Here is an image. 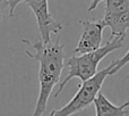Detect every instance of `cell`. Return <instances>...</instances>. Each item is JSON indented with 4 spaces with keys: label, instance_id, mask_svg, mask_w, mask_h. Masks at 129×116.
Wrapping results in <instances>:
<instances>
[{
    "label": "cell",
    "instance_id": "cell-12",
    "mask_svg": "<svg viewBox=\"0 0 129 116\" xmlns=\"http://www.w3.org/2000/svg\"><path fill=\"white\" fill-rule=\"evenodd\" d=\"M128 78H129V74H128Z\"/></svg>",
    "mask_w": 129,
    "mask_h": 116
},
{
    "label": "cell",
    "instance_id": "cell-11",
    "mask_svg": "<svg viewBox=\"0 0 129 116\" xmlns=\"http://www.w3.org/2000/svg\"><path fill=\"white\" fill-rule=\"evenodd\" d=\"M102 1H105V0H91V5H89V7H88V11H93L94 9H96L98 6Z\"/></svg>",
    "mask_w": 129,
    "mask_h": 116
},
{
    "label": "cell",
    "instance_id": "cell-7",
    "mask_svg": "<svg viewBox=\"0 0 129 116\" xmlns=\"http://www.w3.org/2000/svg\"><path fill=\"white\" fill-rule=\"evenodd\" d=\"M94 105H95V114L98 116H105V115H111V116H125L128 115L126 112V108L129 107V101L121 104V105H114L112 104L102 92H99L98 97L94 100Z\"/></svg>",
    "mask_w": 129,
    "mask_h": 116
},
{
    "label": "cell",
    "instance_id": "cell-5",
    "mask_svg": "<svg viewBox=\"0 0 129 116\" xmlns=\"http://www.w3.org/2000/svg\"><path fill=\"white\" fill-rule=\"evenodd\" d=\"M36 18L41 38L45 42L51 41V34H58L63 29L62 24L52 17L48 0H25Z\"/></svg>",
    "mask_w": 129,
    "mask_h": 116
},
{
    "label": "cell",
    "instance_id": "cell-2",
    "mask_svg": "<svg viewBox=\"0 0 129 116\" xmlns=\"http://www.w3.org/2000/svg\"><path fill=\"white\" fill-rule=\"evenodd\" d=\"M123 40H125V36H111L108 40V42L104 46H101L99 49L85 52V54H74V56H71L66 62L68 72L59 84L58 90L54 93V98H58L63 88L71 79L78 78L80 81H85L98 73V66L101 60L111 52L122 48Z\"/></svg>",
    "mask_w": 129,
    "mask_h": 116
},
{
    "label": "cell",
    "instance_id": "cell-6",
    "mask_svg": "<svg viewBox=\"0 0 129 116\" xmlns=\"http://www.w3.org/2000/svg\"><path fill=\"white\" fill-rule=\"evenodd\" d=\"M79 23L83 26V31L74 54L79 55L99 49L102 45L103 30L107 27L103 20H80Z\"/></svg>",
    "mask_w": 129,
    "mask_h": 116
},
{
    "label": "cell",
    "instance_id": "cell-1",
    "mask_svg": "<svg viewBox=\"0 0 129 116\" xmlns=\"http://www.w3.org/2000/svg\"><path fill=\"white\" fill-rule=\"evenodd\" d=\"M23 43L33 49L34 52L25 50V54L29 58L39 63V96L35 104L33 115L41 116L45 113L52 90L58 84L64 64V45L60 43L59 36L54 42H45L43 39L36 38L34 40L22 39Z\"/></svg>",
    "mask_w": 129,
    "mask_h": 116
},
{
    "label": "cell",
    "instance_id": "cell-8",
    "mask_svg": "<svg viewBox=\"0 0 129 116\" xmlns=\"http://www.w3.org/2000/svg\"><path fill=\"white\" fill-rule=\"evenodd\" d=\"M128 63H129V49H128V51L126 52V55L122 58L116 60V65H114L113 68L110 71V75H114L116 73H118V72L120 71L123 66H126V65L128 64Z\"/></svg>",
    "mask_w": 129,
    "mask_h": 116
},
{
    "label": "cell",
    "instance_id": "cell-10",
    "mask_svg": "<svg viewBox=\"0 0 129 116\" xmlns=\"http://www.w3.org/2000/svg\"><path fill=\"white\" fill-rule=\"evenodd\" d=\"M7 8H9V0H0V21L2 18V13Z\"/></svg>",
    "mask_w": 129,
    "mask_h": 116
},
{
    "label": "cell",
    "instance_id": "cell-3",
    "mask_svg": "<svg viewBox=\"0 0 129 116\" xmlns=\"http://www.w3.org/2000/svg\"><path fill=\"white\" fill-rule=\"evenodd\" d=\"M116 65V60L113 63L103 68L102 71L94 74L92 78L87 79L85 81H82V84L79 85V89L76 92V94L70 99L69 103H67L62 108L52 110L50 113L51 116H68L74 115L77 113L84 110L91 104L94 103L95 98L98 97L105 79L110 76V71Z\"/></svg>",
    "mask_w": 129,
    "mask_h": 116
},
{
    "label": "cell",
    "instance_id": "cell-9",
    "mask_svg": "<svg viewBox=\"0 0 129 116\" xmlns=\"http://www.w3.org/2000/svg\"><path fill=\"white\" fill-rule=\"evenodd\" d=\"M23 1H25V0H9V16H14V11H15L16 7Z\"/></svg>",
    "mask_w": 129,
    "mask_h": 116
},
{
    "label": "cell",
    "instance_id": "cell-4",
    "mask_svg": "<svg viewBox=\"0 0 129 116\" xmlns=\"http://www.w3.org/2000/svg\"><path fill=\"white\" fill-rule=\"evenodd\" d=\"M103 22L111 36H125L129 29V0H105Z\"/></svg>",
    "mask_w": 129,
    "mask_h": 116
}]
</instances>
